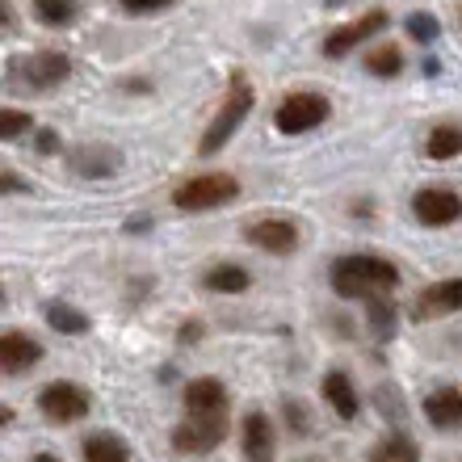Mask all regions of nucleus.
<instances>
[{
	"label": "nucleus",
	"mask_w": 462,
	"mask_h": 462,
	"mask_svg": "<svg viewBox=\"0 0 462 462\" xmlns=\"http://www.w3.org/2000/svg\"><path fill=\"white\" fill-rule=\"evenodd\" d=\"M85 462H131V446H126L118 433H88Z\"/></svg>",
	"instance_id": "18"
},
{
	"label": "nucleus",
	"mask_w": 462,
	"mask_h": 462,
	"mask_svg": "<svg viewBox=\"0 0 462 462\" xmlns=\"http://www.w3.org/2000/svg\"><path fill=\"white\" fill-rule=\"evenodd\" d=\"M47 324L55 332H63V337H85V332L93 328V319H88L80 307H68V303H51L47 307Z\"/></svg>",
	"instance_id": "22"
},
{
	"label": "nucleus",
	"mask_w": 462,
	"mask_h": 462,
	"mask_svg": "<svg viewBox=\"0 0 462 462\" xmlns=\"http://www.w3.org/2000/svg\"><path fill=\"white\" fill-rule=\"evenodd\" d=\"M425 156L429 160H454V156H462V126H454V122H438V126L429 131Z\"/></svg>",
	"instance_id": "20"
},
{
	"label": "nucleus",
	"mask_w": 462,
	"mask_h": 462,
	"mask_svg": "<svg viewBox=\"0 0 462 462\" xmlns=\"http://www.w3.org/2000/svg\"><path fill=\"white\" fill-rule=\"evenodd\" d=\"M181 341H198V319H189V328H181Z\"/></svg>",
	"instance_id": "31"
},
{
	"label": "nucleus",
	"mask_w": 462,
	"mask_h": 462,
	"mask_svg": "<svg viewBox=\"0 0 462 462\" xmlns=\"http://www.w3.org/2000/svg\"><path fill=\"white\" fill-rule=\"evenodd\" d=\"M72 172L88 177V181H101V177H114L122 169V156L118 147H76L72 156H68Z\"/></svg>",
	"instance_id": "15"
},
{
	"label": "nucleus",
	"mask_w": 462,
	"mask_h": 462,
	"mask_svg": "<svg viewBox=\"0 0 462 462\" xmlns=\"http://www.w3.org/2000/svg\"><path fill=\"white\" fill-rule=\"evenodd\" d=\"M328 114H332L328 97H319V93L303 88V93L282 97V106L273 110V126H278L282 134H307V131H316V126H324Z\"/></svg>",
	"instance_id": "5"
},
{
	"label": "nucleus",
	"mask_w": 462,
	"mask_h": 462,
	"mask_svg": "<svg viewBox=\"0 0 462 462\" xmlns=\"http://www.w3.org/2000/svg\"><path fill=\"white\" fill-rule=\"evenodd\" d=\"M462 311V278H446V282H433L420 291L416 299V316L420 319H433V316H454Z\"/></svg>",
	"instance_id": "12"
},
{
	"label": "nucleus",
	"mask_w": 462,
	"mask_h": 462,
	"mask_svg": "<svg viewBox=\"0 0 462 462\" xmlns=\"http://www.w3.org/2000/svg\"><path fill=\"white\" fill-rule=\"evenodd\" d=\"M408 34H412L416 42H433V38H438V17H429V13H412V17H408Z\"/></svg>",
	"instance_id": "27"
},
{
	"label": "nucleus",
	"mask_w": 462,
	"mask_h": 462,
	"mask_svg": "<svg viewBox=\"0 0 462 462\" xmlns=\"http://www.w3.org/2000/svg\"><path fill=\"white\" fill-rule=\"evenodd\" d=\"M412 215L425 227H450V223L462 219V198L454 194L450 185H425L412 198Z\"/></svg>",
	"instance_id": "8"
},
{
	"label": "nucleus",
	"mask_w": 462,
	"mask_h": 462,
	"mask_svg": "<svg viewBox=\"0 0 462 462\" xmlns=\"http://www.w3.org/2000/svg\"><path fill=\"white\" fill-rule=\"evenodd\" d=\"M68 76H72V60L63 51H34V55H22L9 68V85L17 93H51Z\"/></svg>",
	"instance_id": "3"
},
{
	"label": "nucleus",
	"mask_w": 462,
	"mask_h": 462,
	"mask_svg": "<svg viewBox=\"0 0 462 462\" xmlns=\"http://www.w3.org/2000/svg\"><path fill=\"white\" fill-rule=\"evenodd\" d=\"M253 101H256V93H253V85H248V76H236L227 88V97H223V106H219V114H215L210 126L202 131L198 152H202V156H219L223 147L231 143V134L244 126V118L253 114Z\"/></svg>",
	"instance_id": "2"
},
{
	"label": "nucleus",
	"mask_w": 462,
	"mask_h": 462,
	"mask_svg": "<svg viewBox=\"0 0 462 462\" xmlns=\"http://www.w3.org/2000/svg\"><path fill=\"white\" fill-rule=\"evenodd\" d=\"M324 400H328V408L341 416V420H357V412H362V400H357L353 378L345 374V370H328V374H324Z\"/></svg>",
	"instance_id": "17"
},
{
	"label": "nucleus",
	"mask_w": 462,
	"mask_h": 462,
	"mask_svg": "<svg viewBox=\"0 0 462 462\" xmlns=\"http://www.w3.org/2000/svg\"><path fill=\"white\" fill-rule=\"evenodd\" d=\"M425 420L433 429H462V391L458 387H438L425 395Z\"/></svg>",
	"instance_id": "16"
},
{
	"label": "nucleus",
	"mask_w": 462,
	"mask_h": 462,
	"mask_svg": "<svg viewBox=\"0 0 462 462\" xmlns=\"http://www.w3.org/2000/svg\"><path fill=\"white\" fill-rule=\"evenodd\" d=\"M248 240L256 248H265L269 256H291L299 248V227L291 219H256L248 227Z\"/></svg>",
	"instance_id": "11"
},
{
	"label": "nucleus",
	"mask_w": 462,
	"mask_h": 462,
	"mask_svg": "<svg viewBox=\"0 0 462 462\" xmlns=\"http://www.w3.org/2000/svg\"><path fill=\"white\" fill-rule=\"evenodd\" d=\"M202 286L215 291V294H244L248 286H253V273H248L244 265H215L207 278H202Z\"/></svg>",
	"instance_id": "19"
},
{
	"label": "nucleus",
	"mask_w": 462,
	"mask_h": 462,
	"mask_svg": "<svg viewBox=\"0 0 462 462\" xmlns=\"http://www.w3.org/2000/svg\"><path fill=\"white\" fill-rule=\"evenodd\" d=\"M328 282H332V291L341 294V299H378V294L395 291L400 269L391 265V261H383V256L349 253V256H341V261L328 269Z\"/></svg>",
	"instance_id": "1"
},
{
	"label": "nucleus",
	"mask_w": 462,
	"mask_h": 462,
	"mask_svg": "<svg viewBox=\"0 0 462 462\" xmlns=\"http://www.w3.org/2000/svg\"><path fill=\"white\" fill-rule=\"evenodd\" d=\"M38 362H42V345L34 337H25V332H5L0 337V370L22 374V370H30Z\"/></svg>",
	"instance_id": "14"
},
{
	"label": "nucleus",
	"mask_w": 462,
	"mask_h": 462,
	"mask_svg": "<svg viewBox=\"0 0 462 462\" xmlns=\"http://www.w3.org/2000/svg\"><path fill=\"white\" fill-rule=\"evenodd\" d=\"M34 13H38V22H42V25H51V30H63V25L76 22L80 5H76V0H34Z\"/></svg>",
	"instance_id": "23"
},
{
	"label": "nucleus",
	"mask_w": 462,
	"mask_h": 462,
	"mask_svg": "<svg viewBox=\"0 0 462 462\" xmlns=\"http://www.w3.org/2000/svg\"><path fill=\"white\" fill-rule=\"evenodd\" d=\"M38 147H42V152H47V156H51V152L60 147V139H55V134H51V131H42V134H38Z\"/></svg>",
	"instance_id": "30"
},
{
	"label": "nucleus",
	"mask_w": 462,
	"mask_h": 462,
	"mask_svg": "<svg viewBox=\"0 0 462 462\" xmlns=\"http://www.w3.org/2000/svg\"><path fill=\"white\" fill-rule=\"evenodd\" d=\"M185 416H227V391L219 378H194L185 387Z\"/></svg>",
	"instance_id": "13"
},
{
	"label": "nucleus",
	"mask_w": 462,
	"mask_h": 462,
	"mask_svg": "<svg viewBox=\"0 0 462 462\" xmlns=\"http://www.w3.org/2000/svg\"><path fill=\"white\" fill-rule=\"evenodd\" d=\"M34 462H60L55 454H34Z\"/></svg>",
	"instance_id": "32"
},
{
	"label": "nucleus",
	"mask_w": 462,
	"mask_h": 462,
	"mask_svg": "<svg viewBox=\"0 0 462 462\" xmlns=\"http://www.w3.org/2000/svg\"><path fill=\"white\" fill-rule=\"evenodd\" d=\"M365 462H420V446H416L408 433H391L370 450Z\"/></svg>",
	"instance_id": "21"
},
{
	"label": "nucleus",
	"mask_w": 462,
	"mask_h": 462,
	"mask_svg": "<svg viewBox=\"0 0 462 462\" xmlns=\"http://www.w3.org/2000/svg\"><path fill=\"white\" fill-rule=\"evenodd\" d=\"M370 324H374L378 337H391V328H395V307L378 294V299H370Z\"/></svg>",
	"instance_id": "25"
},
{
	"label": "nucleus",
	"mask_w": 462,
	"mask_h": 462,
	"mask_svg": "<svg viewBox=\"0 0 462 462\" xmlns=\"http://www.w3.org/2000/svg\"><path fill=\"white\" fill-rule=\"evenodd\" d=\"M400 68H403V55L395 47H378V51H370V55H365V72H370V76L391 80V76H400Z\"/></svg>",
	"instance_id": "24"
},
{
	"label": "nucleus",
	"mask_w": 462,
	"mask_h": 462,
	"mask_svg": "<svg viewBox=\"0 0 462 462\" xmlns=\"http://www.w3.org/2000/svg\"><path fill=\"white\" fill-rule=\"evenodd\" d=\"M387 22H391L387 13L374 9V13H365V17H357V22H349V25H337V30L324 38V55H328V60H341V55H349L353 47H362L365 38H374Z\"/></svg>",
	"instance_id": "9"
},
{
	"label": "nucleus",
	"mask_w": 462,
	"mask_h": 462,
	"mask_svg": "<svg viewBox=\"0 0 462 462\" xmlns=\"http://www.w3.org/2000/svg\"><path fill=\"white\" fill-rule=\"evenodd\" d=\"M38 408H42V416L55 420V425H72V420H85L93 400H88V391L80 387V383H63L60 378V383H47V387H42Z\"/></svg>",
	"instance_id": "6"
},
{
	"label": "nucleus",
	"mask_w": 462,
	"mask_h": 462,
	"mask_svg": "<svg viewBox=\"0 0 462 462\" xmlns=\"http://www.w3.org/2000/svg\"><path fill=\"white\" fill-rule=\"evenodd\" d=\"M30 122H34V118H30L25 110H13V106H9V110H0V139H5V143H13V139H17Z\"/></svg>",
	"instance_id": "26"
},
{
	"label": "nucleus",
	"mask_w": 462,
	"mask_h": 462,
	"mask_svg": "<svg viewBox=\"0 0 462 462\" xmlns=\"http://www.w3.org/2000/svg\"><path fill=\"white\" fill-rule=\"evenodd\" d=\"M126 13H160L169 9V5H177V0H118Z\"/></svg>",
	"instance_id": "28"
},
{
	"label": "nucleus",
	"mask_w": 462,
	"mask_h": 462,
	"mask_svg": "<svg viewBox=\"0 0 462 462\" xmlns=\"http://www.w3.org/2000/svg\"><path fill=\"white\" fill-rule=\"evenodd\" d=\"M240 198V181L231 172H202V177H189L185 185L172 189V207L177 210H215V207H227Z\"/></svg>",
	"instance_id": "4"
},
{
	"label": "nucleus",
	"mask_w": 462,
	"mask_h": 462,
	"mask_svg": "<svg viewBox=\"0 0 462 462\" xmlns=\"http://www.w3.org/2000/svg\"><path fill=\"white\" fill-rule=\"evenodd\" d=\"M227 438V416H185L172 429V450L181 454H210Z\"/></svg>",
	"instance_id": "7"
},
{
	"label": "nucleus",
	"mask_w": 462,
	"mask_h": 462,
	"mask_svg": "<svg viewBox=\"0 0 462 462\" xmlns=\"http://www.w3.org/2000/svg\"><path fill=\"white\" fill-rule=\"evenodd\" d=\"M0 189H5V194H25L30 185H25V181H22V177H17V172H13V169H5V172H0Z\"/></svg>",
	"instance_id": "29"
},
{
	"label": "nucleus",
	"mask_w": 462,
	"mask_h": 462,
	"mask_svg": "<svg viewBox=\"0 0 462 462\" xmlns=\"http://www.w3.org/2000/svg\"><path fill=\"white\" fill-rule=\"evenodd\" d=\"M240 446L248 462H273L278 450V433H273V420L265 412H248L240 425Z\"/></svg>",
	"instance_id": "10"
}]
</instances>
